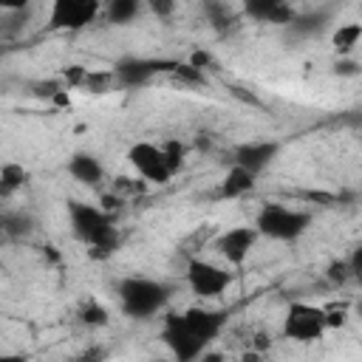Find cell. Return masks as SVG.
Returning <instances> with one entry per match:
<instances>
[{
    "label": "cell",
    "instance_id": "19",
    "mask_svg": "<svg viewBox=\"0 0 362 362\" xmlns=\"http://www.w3.org/2000/svg\"><path fill=\"white\" fill-rule=\"evenodd\" d=\"M362 40V23H339L331 34V45L337 51V57H351V51L359 45Z\"/></svg>",
    "mask_w": 362,
    "mask_h": 362
},
{
    "label": "cell",
    "instance_id": "12",
    "mask_svg": "<svg viewBox=\"0 0 362 362\" xmlns=\"http://www.w3.org/2000/svg\"><path fill=\"white\" fill-rule=\"evenodd\" d=\"M240 6L249 20L263 25H288L297 14L291 0H240Z\"/></svg>",
    "mask_w": 362,
    "mask_h": 362
},
{
    "label": "cell",
    "instance_id": "1",
    "mask_svg": "<svg viewBox=\"0 0 362 362\" xmlns=\"http://www.w3.org/2000/svg\"><path fill=\"white\" fill-rule=\"evenodd\" d=\"M68 223L76 240H82L93 257H107L119 249V229L113 212L85 201H68Z\"/></svg>",
    "mask_w": 362,
    "mask_h": 362
},
{
    "label": "cell",
    "instance_id": "8",
    "mask_svg": "<svg viewBox=\"0 0 362 362\" xmlns=\"http://www.w3.org/2000/svg\"><path fill=\"white\" fill-rule=\"evenodd\" d=\"M102 3L105 0H51L48 28L51 31H82L99 17Z\"/></svg>",
    "mask_w": 362,
    "mask_h": 362
},
{
    "label": "cell",
    "instance_id": "32",
    "mask_svg": "<svg viewBox=\"0 0 362 362\" xmlns=\"http://www.w3.org/2000/svg\"><path fill=\"white\" fill-rule=\"evenodd\" d=\"M31 6V0H0L3 11H25Z\"/></svg>",
    "mask_w": 362,
    "mask_h": 362
},
{
    "label": "cell",
    "instance_id": "24",
    "mask_svg": "<svg viewBox=\"0 0 362 362\" xmlns=\"http://www.w3.org/2000/svg\"><path fill=\"white\" fill-rule=\"evenodd\" d=\"M173 76L181 79V82H189V85H204L206 82V74L201 68H195L192 62H178L175 71H173Z\"/></svg>",
    "mask_w": 362,
    "mask_h": 362
},
{
    "label": "cell",
    "instance_id": "21",
    "mask_svg": "<svg viewBox=\"0 0 362 362\" xmlns=\"http://www.w3.org/2000/svg\"><path fill=\"white\" fill-rule=\"evenodd\" d=\"M25 181H28V170H23V164L6 161V164L0 167V195H3V198H8L11 192L23 189Z\"/></svg>",
    "mask_w": 362,
    "mask_h": 362
},
{
    "label": "cell",
    "instance_id": "10",
    "mask_svg": "<svg viewBox=\"0 0 362 362\" xmlns=\"http://www.w3.org/2000/svg\"><path fill=\"white\" fill-rule=\"evenodd\" d=\"M257 238H260V232H257L255 223H252V226H229V229H223V232H218V235L212 238V249H215L229 266H243L246 257L252 255Z\"/></svg>",
    "mask_w": 362,
    "mask_h": 362
},
{
    "label": "cell",
    "instance_id": "17",
    "mask_svg": "<svg viewBox=\"0 0 362 362\" xmlns=\"http://www.w3.org/2000/svg\"><path fill=\"white\" fill-rule=\"evenodd\" d=\"M201 14L218 34H226L238 25V14L232 11V6L226 0H201Z\"/></svg>",
    "mask_w": 362,
    "mask_h": 362
},
{
    "label": "cell",
    "instance_id": "20",
    "mask_svg": "<svg viewBox=\"0 0 362 362\" xmlns=\"http://www.w3.org/2000/svg\"><path fill=\"white\" fill-rule=\"evenodd\" d=\"M34 232V218L28 215V212H23V209H17V212H3V235L8 238V240H23V238H28Z\"/></svg>",
    "mask_w": 362,
    "mask_h": 362
},
{
    "label": "cell",
    "instance_id": "11",
    "mask_svg": "<svg viewBox=\"0 0 362 362\" xmlns=\"http://www.w3.org/2000/svg\"><path fill=\"white\" fill-rule=\"evenodd\" d=\"M277 153H280L277 141H243L229 153V164H240L255 175H260L277 158Z\"/></svg>",
    "mask_w": 362,
    "mask_h": 362
},
{
    "label": "cell",
    "instance_id": "6",
    "mask_svg": "<svg viewBox=\"0 0 362 362\" xmlns=\"http://www.w3.org/2000/svg\"><path fill=\"white\" fill-rule=\"evenodd\" d=\"M161 342L181 362H192V359L204 356V348H206V342H201L189 331V325H187V320H184L181 311H167L161 317Z\"/></svg>",
    "mask_w": 362,
    "mask_h": 362
},
{
    "label": "cell",
    "instance_id": "23",
    "mask_svg": "<svg viewBox=\"0 0 362 362\" xmlns=\"http://www.w3.org/2000/svg\"><path fill=\"white\" fill-rule=\"evenodd\" d=\"M161 147H164V156H167V164H170V170H173V173H178V170L184 167L187 144H181L178 139H170V141H164Z\"/></svg>",
    "mask_w": 362,
    "mask_h": 362
},
{
    "label": "cell",
    "instance_id": "31",
    "mask_svg": "<svg viewBox=\"0 0 362 362\" xmlns=\"http://www.w3.org/2000/svg\"><path fill=\"white\" fill-rule=\"evenodd\" d=\"M189 62H192L195 68H201V71H206V68L212 65V57H209L206 51H192V57H189Z\"/></svg>",
    "mask_w": 362,
    "mask_h": 362
},
{
    "label": "cell",
    "instance_id": "13",
    "mask_svg": "<svg viewBox=\"0 0 362 362\" xmlns=\"http://www.w3.org/2000/svg\"><path fill=\"white\" fill-rule=\"evenodd\" d=\"M184 314V320H187V325H189V331L201 339V342H212V339H218V334L223 331V325H226V311H221V308H204V305H192V308H187V311H181Z\"/></svg>",
    "mask_w": 362,
    "mask_h": 362
},
{
    "label": "cell",
    "instance_id": "25",
    "mask_svg": "<svg viewBox=\"0 0 362 362\" xmlns=\"http://www.w3.org/2000/svg\"><path fill=\"white\" fill-rule=\"evenodd\" d=\"M325 277H328V283H334V286H342V283L354 280V274H351V263H348V260H334V263H328Z\"/></svg>",
    "mask_w": 362,
    "mask_h": 362
},
{
    "label": "cell",
    "instance_id": "30",
    "mask_svg": "<svg viewBox=\"0 0 362 362\" xmlns=\"http://www.w3.org/2000/svg\"><path fill=\"white\" fill-rule=\"evenodd\" d=\"M147 6H150L153 14H158V17H170L173 8H175V0H147Z\"/></svg>",
    "mask_w": 362,
    "mask_h": 362
},
{
    "label": "cell",
    "instance_id": "26",
    "mask_svg": "<svg viewBox=\"0 0 362 362\" xmlns=\"http://www.w3.org/2000/svg\"><path fill=\"white\" fill-rule=\"evenodd\" d=\"M325 320H328V328H342L348 322V305L345 303L325 305Z\"/></svg>",
    "mask_w": 362,
    "mask_h": 362
},
{
    "label": "cell",
    "instance_id": "7",
    "mask_svg": "<svg viewBox=\"0 0 362 362\" xmlns=\"http://www.w3.org/2000/svg\"><path fill=\"white\" fill-rule=\"evenodd\" d=\"M184 280H187V286H189L192 294H198L204 300H212V297L223 294L232 286L235 274L229 269H223V266H215V263L204 260V257H189L187 260Z\"/></svg>",
    "mask_w": 362,
    "mask_h": 362
},
{
    "label": "cell",
    "instance_id": "14",
    "mask_svg": "<svg viewBox=\"0 0 362 362\" xmlns=\"http://www.w3.org/2000/svg\"><path fill=\"white\" fill-rule=\"evenodd\" d=\"M68 173H71L74 181H79V184H85V187H99V184L105 181V167H102V161H99L93 153H85V150H79V153H74V156L68 158Z\"/></svg>",
    "mask_w": 362,
    "mask_h": 362
},
{
    "label": "cell",
    "instance_id": "16",
    "mask_svg": "<svg viewBox=\"0 0 362 362\" xmlns=\"http://www.w3.org/2000/svg\"><path fill=\"white\" fill-rule=\"evenodd\" d=\"M255 178H257V175H255L252 170H246V167H240V164H232V167L226 170L223 181H221V187H218V198H240V195L252 192Z\"/></svg>",
    "mask_w": 362,
    "mask_h": 362
},
{
    "label": "cell",
    "instance_id": "28",
    "mask_svg": "<svg viewBox=\"0 0 362 362\" xmlns=\"http://www.w3.org/2000/svg\"><path fill=\"white\" fill-rule=\"evenodd\" d=\"M62 76H65L68 88H85V79H88V68H82V65H68Z\"/></svg>",
    "mask_w": 362,
    "mask_h": 362
},
{
    "label": "cell",
    "instance_id": "9",
    "mask_svg": "<svg viewBox=\"0 0 362 362\" xmlns=\"http://www.w3.org/2000/svg\"><path fill=\"white\" fill-rule=\"evenodd\" d=\"M127 161L130 167L147 181V184H167L175 173L170 170L167 164V156H164V147L161 144H153V141H136L130 144L127 150Z\"/></svg>",
    "mask_w": 362,
    "mask_h": 362
},
{
    "label": "cell",
    "instance_id": "15",
    "mask_svg": "<svg viewBox=\"0 0 362 362\" xmlns=\"http://www.w3.org/2000/svg\"><path fill=\"white\" fill-rule=\"evenodd\" d=\"M331 25V11L328 8H311V11H297L294 20L288 23V31L300 40L305 37H320Z\"/></svg>",
    "mask_w": 362,
    "mask_h": 362
},
{
    "label": "cell",
    "instance_id": "5",
    "mask_svg": "<svg viewBox=\"0 0 362 362\" xmlns=\"http://www.w3.org/2000/svg\"><path fill=\"white\" fill-rule=\"evenodd\" d=\"M178 59H161V57H122L113 62V76L119 88H144L161 74H173Z\"/></svg>",
    "mask_w": 362,
    "mask_h": 362
},
{
    "label": "cell",
    "instance_id": "18",
    "mask_svg": "<svg viewBox=\"0 0 362 362\" xmlns=\"http://www.w3.org/2000/svg\"><path fill=\"white\" fill-rule=\"evenodd\" d=\"M147 0H105V17L110 25H130L141 17Z\"/></svg>",
    "mask_w": 362,
    "mask_h": 362
},
{
    "label": "cell",
    "instance_id": "3",
    "mask_svg": "<svg viewBox=\"0 0 362 362\" xmlns=\"http://www.w3.org/2000/svg\"><path fill=\"white\" fill-rule=\"evenodd\" d=\"M255 226L263 238L280 240V243H294L300 240L308 226H311V212L305 209H291L283 204H263L255 215Z\"/></svg>",
    "mask_w": 362,
    "mask_h": 362
},
{
    "label": "cell",
    "instance_id": "29",
    "mask_svg": "<svg viewBox=\"0 0 362 362\" xmlns=\"http://www.w3.org/2000/svg\"><path fill=\"white\" fill-rule=\"evenodd\" d=\"M348 263H351V274H354V280L362 286V238L356 240V246H354V252H351Z\"/></svg>",
    "mask_w": 362,
    "mask_h": 362
},
{
    "label": "cell",
    "instance_id": "27",
    "mask_svg": "<svg viewBox=\"0 0 362 362\" xmlns=\"http://www.w3.org/2000/svg\"><path fill=\"white\" fill-rule=\"evenodd\" d=\"M334 74L337 76H359L362 74V65L356 59H351V57H339L334 62Z\"/></svg>",
    "mask_w": 362,
    "mask_h": 362
},
{
    "label": "cell",
    "instance_id": "22",
    "mask_svg": "<svg viewBox=\"0 0 362 362\" xmlns=\"http://www.w3.org/2000/svg\"><path fill=\"white\" fill-rule=\"evenodd\" d=\"M79 320L85 325H90V328H102V325H107V308L102 303H96V300H88L82 305V311H79Z\"/></svg>",
    "mask_w": 362,
    "mask_h": 362
},
{
    "label": "cell",
    "instance_id": "2",
    "mask_svg": "<svg viewBox=\"0 0 362 362\" xmlns=\"http://www.w3.org/2000/svg\"><path fill=\"white\" fill-rule=\"evenodd\" d=\"M116 297H119L122 311L130 320H150L158 311H164V305L170 300V286L161 280H153V277L130 274L116 283Z\"/></svg>",
    "mask_w": 362,
    "mask_h": 362
},
{
    "label": "cell",
    "instance_id": "4",
    "mask_svg": "<svg viewBox=\"0 0 362 362\" xmlns=\"http://www.w3.org/2000/svg\"><path fill=\"white\" fill-rule=\"evenodd\" d=\"M328 331L325 320V305H311V303H291L283 317V337L294 342H317Z\"/></svg>",
    "mask_w": 362,
    "mask_h": 362
}]
</instances>
